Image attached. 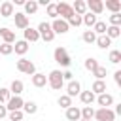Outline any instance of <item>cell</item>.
Instances as JSON below:
<instances>
[{"label":"cell","instance_id":"cell-1","mask_svg":"<svg viewBox=\"0 0 121 121\" xmlns=\"http://www.w3.org/2000/svg\"><path fill=\"white\" fill-rule=\"evenodd\" d=\"M47 85L53 89V91H60L62 85H64V79H62V72L60 70H51L49 76H47Z\"/></svg>","mask_w":121,"mask_h":121},{"label":"cell","instance_id":"cell-2","mask_svg":"<svg viewBox=\"0 0 121 121\" xmlns=\"http://www.w3.org/2000/svg\"><path fill=\"white\" fill-rule=\"evenodd\" d=\"M53 59H55L57 64H60V66H64V68H68L70 62H72V59H70V55H68V51H66L64 47H57V49L53 51Z\"/></svg>","mask_w":121,"mask_h":121},{"label":"cell","instance_id":"cell-3","mask_svg":"<svg viewBox=\"0 0 121 121\" xmlns=\"http://www.w3.org/2000/svg\"><path fill=\"white\" fill-rule=\"evenodd\" d=\"M17 70L21 72V74H26V76H34L36 74V66H34V62L32 60H28V59H25V57H21L19 60H17Z\"/></svg>","mask_w":121,"mask_h":121},{"label":"cell","instance_id":"cell-4","mask_svg":"<svg viewBox=\"0 0 121 121\" xmlns=\"http://www.w3.org/2000/svg\"><path fill=\"white\" fill-rule=\"evenodd\" d=\"M36 30H38V34H40V40H43V42H53V40H55V34H53V30H51V25H49V23L42 21Z\"/></svg>","mask_w":121,"mask_h":121},{"label":"cell","instance_id":"cell-5","mask_svg":"<svg viewBox=\"0 0 121 121\" xmlns=\"http://www.w3.org/2000/svg\"><path fill=\"white\" fill-rule=\"evenodd\" d=\"M95 119L96 121H115V113L110 108H98V110H95Z\"/></svg>","mask_w":121,"mask_h":121},{"label":"cell","instance_id":"cell-6","mask_svg":"<svg viewBox=\"0 0 121 121\" xmlns=\"http://www.w3.org/2000/svg\"><path fill=\"white\" fill-rule=\"evenodd\" d=\"M51 25V30H53V34H66L68 30H70V26H68V23L64 21V19H53V23H49Z\"/></svg>","mask_w":121,"mask_h":121},{"label":"cell","instance_id":"cell-7","mask_svg":"<svg viewBox=\"0 0 121 121\" xmlns=\"http://www.w3.org/2000/svg\"><path fill=\"white\" fill-rule=\"evenodd\" d=\"M57 15H60V19L68 21V19L74 15L72 6H70V4H66V2H59V4H57Z\"/></svg>","mask_w":121,"mask_h":121},{"label":"cell","instance_id":"cell-8","mask_svg":"<svg viewBox=\"0 0 121 121\" xmlns=\"http://www.w3.org/2000/svg\"><path fill=\"white\" fill-rule=\"evenodd\" d=\"M85 6L89 9V13H93V15H100L104 11V2L102 0H87Z\"/></svg>","mask_w":121,"mask_h":121},{"label":"cell","instance_id":"cell-9","mask_svg":"<svg viewBox=\"0 0 121 121\" xmlns=\"http://www.w3.org/2000/svg\"><path fill=\"white\" fill-rule=\"evenodd\" d=\"M23 104H25V100L21 96H11L6 102V110H8V113L9 112H15V110H23Z\"/></svg>","mask_w":121,"mask_h":121},{"label":"cell","instance_id":"cell-10","mask_svg":"<svg viewBox=\"0 0 121 121\" xmlns=\"http://www.w3.org/2000/svg\"><path fill=\"white\" fill-rule=\"evenodd\" d=\"M13 21H15V26H17V28H21V30L28 28V17H26L23 11H15V13H13Z\"/></svg>","mask_w":121,"mask_h":121},{"label":"cell","instance_id":"cell-11","mask_svg":"<svg viewBox=\"0 0 121 121\" xmlns=\"http://www.w3.org/2000/svg\"><path fill=\"white\" fill-rule=\"evenodd\" d=\"M79 93H81V83H79L78 79L68 81V85H66V95H68L70 98H74V96H78Z\"/></svg>","mask_w":121,"mask_h":121},{"label":"cell","instance_id":"cell-12","mask_svg":"<svg viewBox=\"0 0 121 121\" xmlns=\"http://www.w3.org/2000/svg\"><path fill=\"white\" fill-rule=\"evenodd\" d=\"M23 34H25V42H26V43H34V42H38V40H40L38 30H36V28H32V26L25 28V30H23Z\"/></svg>","mask_w":121,"mask_h":121},{"label":"cell","instance_id":"cell-13","mask_svg":"<svg viewBox=\"0 0 121 121\" xmlns=\"http://www.w3.org/2000/svg\"><path fill=\"white\" fill-rule=\"evenodd\" d=\"M108 89H106V81L104 79H95V83L91 85V93L95 95V96H98V95H102V93H106Z\"/></svg>","mask_w":121,"mask_h":121},{"label":"cell","instance_id":"cell-14","mask_svg":"<svg viewBox=\"0 0 121 121\" xmlns=\"http://www.w3.org/2000/svg\"><path fill=\"white\" fill-rule=\"evenodd\" d=\"M96 102H98L100 108H110V106L113 104V96H112L110 93H102V95L96 96Z\"/></svg>","mask_w":121,"mask_h":121},{"label":"cell","instance_id":"cell-15","mask_svg":"<svg viewBox=\"0 0 121 121\" xmlns=\"http://www.w3.org/2000/svg\"><path fill=\"white\" fill-rule=\"evenodd\" d=\"M0 36H2V40H4V43H15V32L13 30H9L8 26H2L0 28Z\"/></svg>","mask_w":121,"mask_h":121},{"label":"cell","instance_id":"cell-16","mask_svg":"<svg viewBox=\"0 0 121 121\" xmlns=\"http://www.w3.org/2000/svg\"><path fill=\"white\" fill-rule=\"evenodd\" d=\"M30 81H32V85H34V87L42 89V87H45V85H47V76H45V74L36 72V74L32 76V79H30Z\"/></svg>","mask_w":121,"mask_h":121},{"label":"cell","instance_id":"cell-17","mask_svg":"<svg viewBox=\"0 0 121 121\" xmlns=\"http://www.w3.org/2000/svg\"><path fill=\"white\" fill-rule=\"evenodd\" d=\"M23 89H25V83H23L21 79H13L11 85H9V93H11V96H21Z\"/></svg>","mask_w":121,"mask_h":121},{"label":"cell","instance_id":"cell-18","mask_svg":"<svg viewBox=\"0 0 121 121\" xmlns=\"http://www.w3.org/2000/svg\"><path fill=\"white\" fill-rule=\"evenodd\" d=\"M13 2H9V0H6V2H2L0 4V17H11L13 15Z\"/></svg>","mask_w":121,"mask_h":121},{"label":"cell","instance_id":"cell-19","mask_svg":"<svg viewBox=\"0 0 121 121\" xmlns=\"http://www.w3.org/2000/svg\"><path fill=\"white\" fill-rule=\"evenodd\" d=\"M23 6H25V11H23V13H25L26 17H28V15H34V13L38 11V8H40L36 0H26Z\"/></svg>","mask_w":121,"mask_h":121},{"label":"cell","instance_id":"cell-20","mask_svg":"<svg viewBox=\"0 0 121 121\" xmlns=\"http://www.w3.org/2000/svg\"><path fill=\"white\" fill-rule=\"evenodd\" d=\"M72 6V11L76 13V15H85L87 13V6H85V0H76L74 4H70Z\"/></svg>","mask_w":121,"mask_h":121},{"label":"cell","instance_id":"cell-21","mask_svg":"<svg viewBox=\"0 0 121 121\" xmlns=\"http://www.w3.org/2000/svg\"><path fill=\"white\" fill-rule=\"evenodd\" d=\"M78 96H79V100H81V102H83L85 106H91V104H93V102L96 100V96H95V95L91 93V89H89V91H81V93H79Z\"/></svg>","mask_w":121,"mask_h":121},{"label":"cell","instance_id":"cell-22","mask_svg":"<svg viewBox=\"0 0 121 121\" xmlns=\"http://www.w3.org/2000/svg\"><path fill=\"white\" fill-rule=\"evenodd\" d=\"M66 119H68V121H79V119H81V112H79V108H76V106L66 108Z\"/></svg>","mask_w":121,"mask_h":121},{"label":"cell","instance_id":"cell-23","mask_svg":"<svg viewBox=\"0 0 121 121\" xmlns=\"http://www.w3.org/2000/svg\"><path fill=\"white\" fill-rule=\"evenodd\" d=\"M13 51L17 53V55H25L26 51H28V43L25 42V40H15V45H13Z\"/></svg>","mask_w":121,"mask_h":121},{"label":"cell","instance_id":"cell-24","mask_svg":"<svg viewBox=\"0 0 121 121\" xmlns=\"http://www.w3.org/2000/svg\"><path fill=\"white\" fill-rule=\"evenodd\" d=\"M104 8L110 9L112 13H121V2H119V0H106Z\"/></svg>","mask_w":121,"mask_h":121},{"label":"cell","instance_id":"cell-25","mask_svg":"<svg viewBox=\"0 0 121 121\" xmlns=\"http://www.w3.org/2000/svg\"><path fill=\"white\" fill-rule=\"evenodd\" d=\"M95 23H96V15H93V13H85V15H81V25H85V26H89V30L95 26Z\"/></svg>","mask_w":121,"mask_h":121},{"label":"cell","instance_id":"cell-26","mask_svg":"<svg viewBox=\"0 0 121 121\" xmlns=\"http://www.w3.org/2000/svg\"><path fill=\"white\" fill-rule=\"evenodd\" d=\"M36 112H38V104H36V102H32V100H26V102L23 104V113L34 115Z\"/></svg>","mask_w":121,"mask_h":121},{"label":"cell","instance_id":"cell-27","mask_svg":"<svg viewBox=\"0 0 121 121\" xmlns=\"http://www.w3.org/2000/svg\"><path fill=\"white\" fill-rule=\"evenodd\" d=\"M95 43L100 47V49H106V47H110L112 45V40L106 36V34H102V36H96V40H95Z\"/></svg>","mask_w":121,"mask_h":121},{"label":"cell","instance_id":"cell-28","mask_svg":"<svg viewBox=\"0 0 121 121\" xmlns=\"http://www.w3.org/2000/svg\"><path fill=\"white\" fill-rule=\"evenodd\" d=\"M106 36H108L110 40L119 38V36H121V26H106Z\"/></svg>","mask_w":121,"mask_h":121},{"label":"cell","instance_id":"cell-29","mask_svg":"<svg viewBox=\"0 0 121 121\" xmlns=\"http://www.w3.org/2000/svg\"><path fill=\"white\" fill-rule=\"evenodd\" d=\"M83 66H85V70H89V72H95L100 64H98V60L96 59H93V57H89V59H85V62H83Z\"/></svg>","mask_w":121,"mask_h":121},{"label":"cell","instance_id":"cell-30","mask_svg":"<svg viewBox=\"0 0 121 121\" xmlns=\"http://www.w3.org/2000/svg\"><path fill=\"white\" fill-rule=\"evenodd\" d=\"M79 112H81V119H85V121H91V119L95 117V110H93L91 106H83Z\"/></svg>","mask_w":121,"mask_h":121},{"label":"cell","instance_id":"cell-31","mask_svg":"<svg viewBox=\"0 0 121 121\" xmlns=\"http://www.w3.org/2000/svg\"><path fill=\"white\" fill-rule=\"evenodd\" d=\"M108 60H110L112 64H119V62H121V51L112 49V51H110V55H108Z\"/></svg>","mask_w":121,"mask_h":121},{"label":"cell","instance_id":"cell-32","mask_svg":"<svg viewBox=\"0 0 121 121\" xmlns=\"http://www.w3.org/2000/svg\"><path fill=\"white\" fill-rule=\"evenodd\" d=\"M93 32H95V34H98V36L106 34V23H104V21H96V23H95V26H93Z\"/></svg>","mask_w":121,"mask_h":121},{"label":"cell","instance_id":"cell-33","mask_svg":"<svg viewBox=\"0 0 121 121\" xmlns=\"http://www.w3.org/2000/svg\"><path fill=\"white\" fill-rule=\"evenodd\" d=\"M57 102H59V106H60V108H64V110H66V108H70V106H72V98H70V96H68V95H60V96H59V100H57Z\"/></svg>","mask_w":121,"mask_h":121},{"label":"cell","instance_id":"cell-34","mask_svg":"<svg viewBox=\"0 0 121 121\" xmlns=\"http://www.w3.org/2000/svg\"><path fill=\"white\" fill-rule=\"evenodd\" d=\"M81 40H83L85 43H95V40H96V34H95L93 30H85V32H83V36H81Z\"/></svg>","mask_w":121,"mask_h":121},{"label":"cell","instance_id":"cell-35","mask_svg":"<svg viewBox=\"0 0 121 121\" xmlns=\"http://www.w3.org/2000/svg\"><path fill=\"white\" fill-rule=\"evenodd\" d=\"M9 98H11L9 89H8V87H0V104H6Z\"/></svg>","mask_w":121,"mask_h":121},{"label":"cell","instance_id":"cell-36","mask_svg":"<svg viewBox=\"0 0 121 121\" xmlns=\"http://www.w3.org/2000/svg\"><path fill=\"white\" fill-rule=\"evenodd\" d=\"M45 11H47V15L49 17H53V19H59V15H57V4H47L45 6Z\"/></svg>","mask_w":121,"mask_h":121},{"label":"cell","instance_id":"cell-37","mask_svg":"<svg viewBox=\"0 0 121 121\" xmlns=\"http://www.w3.org/2000/svg\"><path fill=\"white\" fill-rule=\"evenodd\" d=\"M110 26H121V13H112L110 15Z\"/></svg>","mask_w":121,"mask_h":121},{"label":"cell","instance_id":"cell-38","mask_svg":"<svg viewBox=\"0 0 121 121\" xmlns=\"http://www.w3.org/2000/svg\"><path fill=\"white\" fill-rule=\"evenodd\" d=\"M66 23H68V26H79V25H81V15H76V13H74Z\"/></svg>","mask_w":121,"mask_h":121},{"label":"cell","instance_id":"cell-39","mask_svg":"<svg viewBox=\"0 0 121 121\" xmlns=\"http://www.w3.org/2000/svg\"><path fill=\"white\" fill-rule=\"evenodd\" d=\"M8 115H9L11 121H23V115L25 113H23V110H15V112H9Z\"/></svg>","mask_w":121,"mask_h":121},{"label":"cell","instance_id":"cell-40","mask_svg":"<svg viewBox=\"0 0 121 121\" xmlns=\"http://www.w3.org/2000/svg\"><path fill=\"white\" fill-rule=\"evenodd\" d=\"M93 76H95L96 79H104V78H106V66H98V68L93 72Z\"/></svg>","mask_w":121,"mask_h":121},{"label":"cell","instance_id":"cell-41","mask_svg":"<svg viewBox=\"0 0 121 121\" xmlns=\"http://www.w3.org/2000/svg\"><path fill=\"white\" fill-rule=\"evenodd\" d=\"M13 53V45L11 43H2L0 45V55H11Z\"/></svg>","mask_w":121,"mask_h":121},{"label":"cell","instance_id":"cell-42","mask_svg":"<svg viewBox=\"0 0 121 121\" xmlns=\"http://www.w3.org/2000/svg\"><path fill=\"white\" fill-rule=\"evenodd\" d=\"M62 79H66V81H72V79H74V74H72L70 70H66V72H62Z\"/></svg>","mask_w":121,"mask_h":121},{"label":"cell","instance_id":"cell-43","mask_svg":"<svg viewBox=\"0 0 121 121\" xmlns=\"http://www.w3.org/2000/svg\"><path fill=\"white\" fill-rule=\"evenodd\" d=\"M113 81H115V85H121V70H115V74H113Z\"/></svg>","mask_w":121,"mask_h":121},{"label":"cell","instance_id":"cell-44","mask_svg":"<svg viewBox=\"0 0 121 121\" xmlns=\"http://www.w3.org/2000/svg\"><path fill=\"white\" fill-rule=\"evenodd\" d=\"M8 115V110H6V104H0V119Z\"/></svg>","mask_w":121,"mask_h":121},{"label":"cell","instance_id":"cell-45","mask_svg":"<svg viewBox=\"0 0 121 121\" xmlns=\"http://www.w3.org/2000/svg\"><path fill=\"white\" fill-rule=\"evenodd\" d=\"M79 121H85V119H79Z\"/></svg>","mask_w":121,"mask_h":121}]
</instances>
